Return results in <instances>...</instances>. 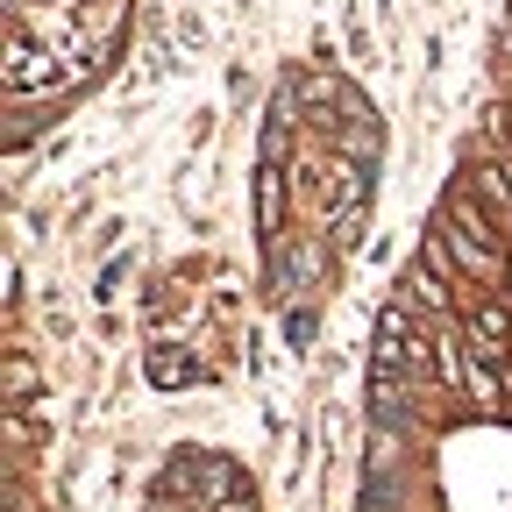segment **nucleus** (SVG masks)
I'll use <instances>...</instances> for the list:
<instances>
[{
  "instance_id": "0eeeda50",
  "label": "nucleus",
  "mask_w": 512,
  "mask_h": 512,
  "mask_svg": "<svg viewBox=\"0 0 512 512\" xmlns=\"http://www.w3.org/2000/svg\"><path fill=\"white\" fill-rule=\"evenodd\" d=\"M363 463H370V477H399V470H406V434H399L392 420H370Z\"/></svg>"
},
{
  "instance_id": "ddd939ff",
  "label": "nucleus",
  "mask_w": 512,
  "mask_h": 512,
  "mask_svg": "<svg viewBox=\"0 0 512 512\" xmlns=\"http://www.w3.org/2000/svg\"><path fill=\"white\" fill-rule=\"evenodd\" d=\"M498 43H505V57H512V29H505V36H498Z\"/></svg>"
},
{
  "instance_id": "9d476101",
  "label": "nucleus",
  "mask_w": 512,
  "mask_h": 512,
  "mask_svg": "<svg viewBox=\"0 0 512 512\" xmlns=\"http://www.w3.org/2000/svg\"><path fill=\"white\" fill-rule=\"evenodd\" d=\"M150 384H164V392H178V384H192V377H200V363H192V356H178V349H150Z\"/></svg>"
},
{
  "instance_id": "6e6552de",
  "label": "nucleus",
  "mask_w": 512,
  "mask_h": 512,
  "mask_svg": "<svg viewBox=\"0 0 512 512\" xmlns=\"http://www.w3.org/2000/svg\"><path fill=\"white\" fill-rule=\"evenodd\" d=\"M505 342H512V313H505L498 299H470V349L498 356Z\"/></svg>"
},
{
  "instance_id": "f257e3e1",
  "label": "nucleus",
  "mask_w": 512,
  "mask_h": 512,
  "mask_svg": "<svg viewBox=\"0 0 512 512\" xmlns=\"http://www.w3.org/2000/svg\"><path fill=\"white\" fill-rule=\"evenodd\" d=\"M363 207H370V164L335 157V164H328V242H335V249H356Z\"/></svg>"
},
{
  "instance_id": "1a4fd4ad",
  "label": "nucleus",
  "mask_w": 512,
  "mask_h": 512,
  "mask_svg": "<svg viewBox=\"0 0 512 512\" xmlns=\"http://www.w3.org/2000/svg\"><path fill=\"white\" fill-rule=\"evenodd\" d=\"M463 399H477V406H505V399H512V377L498 370V356L470 349V384H463Z\"/></svg>"
},
{
  "instance_id": "423d86ee",
  "label": "nucleus",
  "mask_w": 512,
  "mask_h": 512,
  "mask_svg": "<svg viewBox=\"0 0 512 512\" xmlns=\"http://www.w3.org/2000/svg\"><path fill=\"white\" fill-rule=\"evenodd\" d=\"M278 228H285V171L256 164V235L271 242V256H278Z\"/></svg>"
},
{
  "instance_id": "9b49d317",
  "label": "nucleus",
  "mask_w": 512,
  "mask_h": 512,
  "mask_svg": "<svg viewBox=\"0 0 512 512\" xmlns=\"http://www.w3.org/2000/svg\"><path fill=\"white\" fill-rule=\"evenodd\" d=\"M36 392V370L22 363V356H8V413H22V399Z\"/></svg>"
},
{
  "instance_id": "39448f33",
  "label": "nucleus",
  "mask_w": 512,
  "mask_h": 512,
  "mask_svg": "<svg viewBox=\"0 0 512 512\" xmlns=\"http://www.w3.org/2000/svg\"><path fill=\"white\" fill-rule=\"evenodd\" d=\"M434 249H441V256H456V264H463L470 278H484V285L505 271V264H498V249H491V242H477V235H463V228H441V235H434Z\"/></svg>"
},
{
  "instance_id": "f03ea898",
  "label": "nucleus",
  "mask_w": 512,
  "mask_h": 512,
  "mask_svg": "<svg viewBox=\"0 0 512 512\" xmlns=\"http://www.w3.org/2000/svg\"><path fill=\"white\" fill-rule=\"evenodd\" d=\"M420 399H427V384L420 377H392V370H370V413L377 420H413L420 413Z\"/></svg>"
},
{
  "instance_id": "7ed1b4c3",
  "label": "nucleus",
  "mask_w": 512,
  "mask_h": 512,
  "mask_svg": "<svg viewBox=\"0 0 512 512\" xmlns=\"http://www.w3.org/2000/svg\"><path fill=\"white\" fill-rule=\"evenodd\" d=\"M320 264H328V256H320V242H313V235H306V242H292V249H278V256H271V292H278V299L306 292V285L320 278Z\"/></svg>"
},
{
  "instance_id": "20e7f679",
  "label": "nucleus",
  "mask_w": 512,
  "mask_h": 512,
  "mask_svg": "<svg viewBox=\"0 0 512 512\" xmlns=\"http://www.w3.org/2000/svg\"><path fill=\"white\" fill-rule=\"evenodd\" d=\"M427 370H434L441 392H463V384H470V342L448 335V328H434L427 335Z\"/></svg>"
},
{
  "instance_id": "f8f14e48",
  "label": "nucleus",
  "mask_w": 512,
  "mask_h": 512,
  "mask_svg": "<svg viewBox=\"0 0 512 512\" xmlns=\"http://www.w3.org/2000/svg\"><path fill=\"white\" fill-rule=\"evenodd\" d=\"M214 512H256V505H249V498H228V505H214Z\"/></svg>"
}]
</instances>
